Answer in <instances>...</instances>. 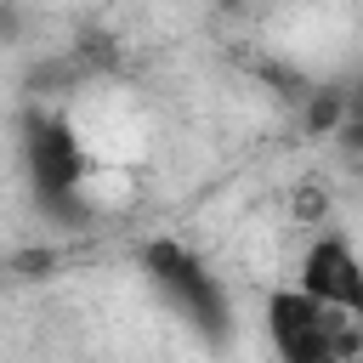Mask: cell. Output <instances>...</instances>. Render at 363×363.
I'll use <instances>...</instances> for the list:
<instances>
[{
    "label": "cell",
    "instance_id": "7",
    "mask_svg": "<svg viewBox=\"0 0 363 363\" xmlns=\"http://www.w3.org/2000/svg\"><path fill=\"white\" fill-rule=\"evenodd\" d=\"M216 6H221V11H238V6H244V0H216Z\"/></svg>",
    "mask_w": 363,
    "mask_h": 363
},
{
    "label": "cell",
    "instance_id": "3",
    "mask_svg": "<svg viewBox=\"0 0 363 363\" xmlns=\"http://www.w3.org/2000/svg\"><path fill=\"white\" fill-rule=\"evenodd\" d=\"M301 125H306L312 136H335V130L346 125V91H335V85H312V96L301 102Z\"/></svg>",
    "mask_w": 363,
    "mask_h": 363
},
{
    "label": "cell",
    "instance_id": "1",
    "mask_svg": "<svg viewBox=\"0 0 363 363\" xmlns=\"http://www.w3.org/2000/svg\"><path fill=\"white\" fill-rule=\"evenodd\" d=\"M142 272L182 306V318H187L199 335L227 340V295H221L216 272H210L182 238H153V244L142 250Z\"/></svg>",
    "mask_w": 363,
    "mask_h": 363
},
{
    "label": "cell",
    "instance_id": "6",
    "mask_svg": "<svg viewBox=\"0 0 363 363\" xmlns=\"http://www.w3.org/2000/svg\"><path fill=\"white\" fill-rule=\"evenodd\" d=\"M23 34V17H17V6L11 0H0V45H11Z\"/></svg>",
    "mask_w": 363,
    "mask_h": 363
},
{
    "label": "cell",
    "instance_id": "2",
    "mask_svg": "<svg viewBox=\"0 0 363 363\" xmlns=\"http://www.w3.org/2000/svg\"><path fill=\"white\" fill-rule=\"evenodd\" d=\"M301 289L323 306H340L346 318L363 323V261L352 255L346 238H318L301 255Z\"/></svg>",
    "mask_w": 363,
    "mask_h": 363
},
{
    "label": "cell",
    "instance_id": "5",
    "mask_svg": "<svg viewBox=\"0 0 363 363\" xmlns=\"http://www.w3.org/2000/svg\"><path fill=\"white\" fill-rule=\"evenodd\" d=\"M289 210H295L301 227H323V216H329V193H323L318 182H301L295 199H289Z\"/></svg>",
    "mask_w": 363,
    "mask_h": 363
},
{
    "label": "cell",
    "instance_id": "4",
    "mask_svg": "<svg viewBox=\"0 0 363 363\" xmlns=\"http://www.w3.org/2000/svg\"><path fill=\"white\" fill-rule=\"evenodd\" d=\"M57 267H62V250H51V244H34V250H17V255L0 261V272L17 278V284H40V278H51Z\"/></svg>",
    "mask_w": 363,
    "mask_h": 363
}]
</instances>
